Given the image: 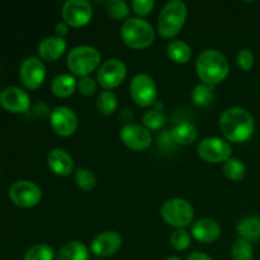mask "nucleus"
Here are the masks:
<instances>
[{
  "label": "nucleus",
  "mask_w": 260,
  "mask_h": 260,
  "mask_svg": "<svg viewBox=\"0 0 260 260\" xmlns=\"http://www.w3.org/2000/svg\"><path fill=\"white\" fill-rule=\"evenodd\" d=\"M218 127L226 141L244 144L253 137L255 123L250 112L241 107H230L220 116Z\"/></svg>",
  "instance_id": "f257e3e1"
},
{
  "label": "nucleus",
  "mask_w": 260,
  "mask_h": 260,
  "mask_svg": "<svg viewBox=\"0 0 260 260\" xmlns=\"http://www.w3.org/2000/svg\"><path fill=\"white\" fill-rule=\"evenodd\" d=\"M196 71L201 83L215 86L222 83L230 73L228 57L216 48H207L198 55Z\"/></svg>",
  "instance_id": "f03ea898"
},
{
  "label": "nucleus",
  "mask_w": 260,
  "mask_h": 260,
  "mask_svg": "<svg viewBox=\"0 0 260 260\" xmlns=\"http://www.w3.org/2000/svg\"><path fill=\"white\" fill-rule=\"evenodd\" d=\"M188 18L187 4L182 0H172L168 2L160 10L157 19V33L160 37L174 38L184 27Z\"/></svg>",
  "instance_id": "7ed1b4c3"
},
{
  "label": "nucleus",
  "mask_w": 260,
  "mask_h": 260,
  "mask_svg": "<svg viewBox=\"0 0 260 260\" xmlns=\"http://www.w3.org/2000/svg\"><path fill=\"white\" fill-rule=\"evenodd\" d=\"M121 38L132 50H145L155 41V29L147 20L139 17H129L122 23Z\"/></svg>",
  "instance_id": "20e7f679"
},
{
  "label": "nucleus",
  "mask_w": 260,
  "mask_h": 260,
  "mask_svg": "<svg viewBox=\"0 0 260 260\" xmlns=\"http://www.w3.org/2000/svg\"><path fill=\"white\" fill-rule=\"evenodd\" d=\"M102 53L98 48L90 45H79L71 48L66 57L69 71L76 76H90L102 65Z\"/></svg>",
  "instance_id": "39448f33"
},
{
  "label": "nucleus",
  "mask_w": 260,
  "mask_h": 260,
  "mask_svg": "<svg viewBox=\"0 0 260 260\" xmlns=\"http://www.w3.org/2000/svg\"><path fill=\"white\" fill-rule=\"evenodd\" d=\"M160 216L165 223L177 229H185L194 220V210L187 200L170 198L165 201L160 210Z\"/></svg>",
  "instance_id": "423d86ee"
},
{
  "label": "nucleus",
  "mask_w": 260,
  "mask_h": 260,
  "mask_svg": "<svg viewBox=\"0 0 260 260\" xmlns=\"http://www.w3.org/2000/svg\"><path fill=\"white\" fill-rule=\"evenodd\" d=\"M129 94L137 106L142 108L154 107L157 102V86L149 74L140 73L129 83Z\"/></svg>",
  "instance_id": "0eeeda50"
},
{
  "label": "nucleus",
  "mask_w": 260,
  "mask_h": 260,
  "mask_svg": "<svg viewBox=\"0 0 260 260\" xmlns=\"http://www.w3.org/2000/svg\"><path fill=\"white\" fill-rule=\"evenodd\" d=\"M127 76V65L121 58H108L103 61L96 70V83L104 90H112L124 81Z\"/></svg>",
  "instance_id": "6e6552de"
},
{
  "label": "nucleus",
  "mask_w": 260,
  "mask_h": 260,
  "mask_svg": "<svg viewBox=\"0 0 260 260\" xmlns=\"http://www.w3.org/2000/svg\"><path fill=\"white\" fill-rule=\"evenodd\" d=\"M198 156L206 162L217 164L225 162L233 156V147L230 142L221 137H206L197 146Z\"/></svg>",
  "instance_id": "1a4fd4ad"
},
{
  "label": "nucleus",
  "mask_w": 260,
  "mask_h": 260,
  "mask_svg": "<svg viewBox=\"0 0 260 260\" xmlns=\"http://www.w3.org/2000/svg\"><path fill=\"white\" fill-rule=\"evenodd\" d=\"M9 197L18 207L32 208L42 200V190L30 180H18L10 185Z\"/></svg>",
  "instance_id": "9d476101"
},
{
  "label": "nucleus",
  "mask_w": 260,
  "mask_h": 260,
  "mask_svg": "<svg viewBox=\"0 0 260 260\" xmlns=\"http://www.w3.org/2000/svg\"><path fill=\"white\" fill-rule=\"evenodd\" d=\"M61 15L69 27H85L93 18V7L86 0H68L62 5Z\"/></svg>",
  "instance_id": "9b49d317"
},
{
  "label": "nucleus",
  "mask_w": 260,
  "mask_h": 260,
  "mask_svg": "<svg viewBox=\"0 0 260 260\" xmlns=\"http://www.w3.org/2000/svg\"><path fill=\"white\" fill-rule=\"evenodd\" d=\"M119 137L132 151H145L152 144V134L144 124L126 123L119 129Z\"/></svg>",
  "instance_id": "f8f14e48"
},
{
  "label": "nucleus",
  "mask_w": 260,
  "mask_h": 260,
  "mask_svg": "<svg viewBox=\"0 0 260 260\" xmlns=\"http://www.w3.org/2000/svg\"><path fill=\"white\" fill-rule=\"evenodd\" d=\"M19 78L23 85L29 90L42 86L46 79V66L40 57L29 56L22 61L19 66Z\"/></svg>",
  "instance_id": "ddd939ff"
},
{
  "label": "nucleus",
  "mask_w": 260,
  "mask_h": 260,
  "mask_svg": "<svg viewBox=\"0 0 260 260\" xmlns=\"http://www.w3.org/2000/svg\"><path fill=\"white\" fill-rule=\"evenodd\" d=\"M50 124L56 135L61 137H69L73 136L78 129L79 119L70 107L58 106L51 111Z\"/></svg>",
  "instance_id": "4468645a"
},
{
  "label": "nucleus",
  "mask_w": 260,
  "mask_h": 260,
  "mask_svg": "<svg viewBox=\"0 0 260 260\" xmlns=\"http://www.w3.org/2000/svg\"><path fill=\"white\" fill-rule=\"evenodd\" d=\"M0 106L10 113H24L30 107V96L19 86H7L0 91Z\"/></svg>",
  "instance_id": "2eb2a0df"
},
{
  "label": "nucleus",
  "mask_w": 260,
  "mask_h": 260,
  "mask_svg": "<svg viewBox=\"0 0 260 260\" xmlns=\"http://www.w3.org/2000/svg\"><path fill=\"white\" fill-rule=\"evenodd\" d=\"M122 236L117 231H104L91 240L90 251L96 258L112 256L121 249Z\"/></svg>",
  "instance_id": "dca6fc26"
},
{
  "label": "nucleus",
  "mask_w": 260,
  "mask_h": 260,
  "mask_svg": "<svg viewBox=\"0 0 260 260\" xmlns=\"http://www.w3.org/2000/svg\"><path fill=\"white\" fill-rule=\"evenodd\" d=\"M47 167L58 177H69L74 172V159L66 150L56 147L47 154Z\"/></svg>",
  "instance_id": "f3484780"
},
{
  "label": "nucleus",
  "mask_w": 260,
  "mask_h": 260,
  "mask_svg": "<svg viewBox=\"0 0 260 260\" xmlns=\"http://www.w3.org/2000/svg\"><path fill=\"white\" fill-rule=\"evenodd\" d=\"M192 238L198 243L211 244L217 240L221 235V226L212 218H200L192 225Z\"/></svg>",
  "instance_id": "a211bd4d"
},
{
  "label": "nucleus",
  "mask_w": 260,
  "mask_h": 260,
  "mask_svg": "<svg viewBox=\"0 0 260 260\" xmlns=\"http://www.w3.org/2000/svg\"><path fill=\"white\" fill-rule=\"evenodd\" d=\"M68 48L65 38L57 37V36H48L43 38L38 45V55L40 58L47 62H55L61 56L65 53Z\"/></svg>",
  "instance_id": "6ab92c4d"
},
{
  "label": "nucleus",
  "mask_w": 260,
  "mask_h": 260,
  "mask_svg": "<svg viewBox=\"0 0 260 260\" xmlns=\"http://www.w3.org/2000/svg\"><path fill=\"white\" fill-rule=\"evenodd\" d=\"M78 89V81L71 74H60L51 81V91L57 98H69Z\"/></svg>",
  "instance_id": "aec40b11"
},
{
  "label": "nucleus",
  "mask_w": 260,
  "mask_h": 260,
  "mask_svg": "<svg viewBox=\"0 0 260 260\" xmlns=\"http://www.w3.org/2000/svg\"><path fill=\"white\" fill-rule=\"evenodd\" d=\"M90 249L78 240L63 244L57 253V260H89Z\"/></svg>",
  "instance_id": "412c9836"
},
{
  "label": "nucleus",
  "mask_w": 260,
  "mask_h": 260,
  "mask_svg": "<svg viewBox=\"0 0 260 260\" xmlns=\"http://www.w3.org/2000/svg\"><path fill=\"white\" fill-rule=\"evenodd\" d=\"M169 132L175 145L188 146V145H192L193 142H196V140L198 139L197 127L193 123H188V122L177 124Z\"/></svg>",
  "instance_id": "4be33fe9"
},
{
  "label": "nucleus",
  "mask_w": 260,
  "mask_h": 260,
  "mask_svg": "<svg viewBox=\"0 0 260 260\" xmlns=\"http://www.w3.org/2000/svg\"><path fill=\"white\" fill-rule=\"evenodd\" d=\"M167 55L173 62L178 65H184L189 62L192 58V47L185 41H172L167 46Z\"/></svg>",
  "instance_id": "5701e85b"
},
{
  "label": "nucleus",
  "mask_w": 260,
  "mask_h": 260,
  "mask_svg": "<svg viewBox=\"0 0 260 260\" xmlns=\"http://www.w3.org/2000/svg\"><path fill=\"white\" fill-rule=\"evenodd\" d=\"M240 239H245L248 241H255L260 239V217L258 216H246L243 220L239 221L236 226Z\"/></svg>",
  "instance_id": "b1692460"
},
{
  "label": "nucleus",
  "mask_w": 260,
  "mask_h": 260,
  "mask_svg": "<svg viewBox=\"0 0 260 260\" xmlns=\"http://www.w3.org/2000/svg\"><path fill=\"white\" fill-rule=\"evenodd\" d=\"M192 101L198 107H208L215 101V86L207 84H198L192 91Z\"/></svg>",
  "instance_id": "393cba45"
},
{
  "label": "nucleus",
  "mask_w": 260,
  "mask_h": 260,
  "mask_svg": "<svg viewBox=\"0 0 260 260\" xmlns=\"http://www.w3.org/2000/svg\"><path fill=\"white\" fill-rule=\"evenodd\" d=\"M222 172L228 179L238 182V180H241L245 177L246 167L245 164H244L243 160L231 156L230 159L226 160V161L223 162Z\"/></svg>",
  "instance_id": "a878e982"
},
{
  "label": "nucleus",
  "mask_w": 260,
  "mask_h": 260,
  "mask_svg": "<svg viewBox=\"0 0 260 260\" xmlns=\"http://www.w3.org/2000/svg\"><path fill=\"white\" fill-rule=\"evenodd\" d=\"M118 108V99L112 90H103L96 98V109L104 116H111Z\"/></svg>",
  "instance_id": "bb28decb"
},
{
  "label": "nucleus",
  "mask_w": 260,
  "mask_h": 260,
  "mask_svg": "<svg viewBox=\"0 0 260 260\" xmlns=\"http://www.w3.org/2000/svg\"><path fill=\"white\" fill-rule=\"evenodd\" d=\"M106 12L112 19L121 20L129 18V12L131 8L129 4L124 0H108L106 3Z\"/></svg>",
  "instance_id": "cd10ccee"
},
{
  "label": "nucleus",
  "mask_w": 260,
  "mask_h": 260,
  "mask_svg": "<svg viewBox=\"0 0 260 260\" xmlns=\"http://www.w3.org/2000/svg\"><path fill=\"white\" fill-rule=\"evenodd\" d=\"M231 258L233 260H253L254 248L250 241L239 238L231 246Z\"/></svg>",
  "instance_id": "c85d7f7f"
},
{
  "label": "nucleus",
  "mask_w": 260,
  "mask_h": 260,
  "mask_svg": "<svg viewBox=\"0 0 260 260\" xmlns=\"http://www.w3.org/2000/svg\"><path fill=\"white\" fill-rule=\"evenodd\" d=\"M55 250L47 244H36L30 246L24 254L23 260H53Z\"/></svg>",
  "instance_id": "c756f323"
},
{
  "label": "nucleus",
  "mask_w": 260,
  "mask_h": 260,
  "mask_svg": "<svg viewBox=\"0 0 260 260\" xmlns=\"http://www.w3.org/2000/svg\"><path fill=\"white\" fill-rule=\"evenodd\" d=\"M167 122V117L162 113V111L151 108L146 111L142 116V124L150 131H157L161 128Z\"/></svg>",
  "instance_id": "7c9ffc66"
},
{
  "label": "nucleus",
  "mask_w": 260,
  "mask_h": 260,
  "mask_svg": "<svg viewBox=\"0 0 260 260\" xmlns=\"http://www.w3.org/2000/svg\"><path fill=\"white\" fill-rule=\"evenodd\" d=\"M75 183L84 192H90L96 185V177L90 169L79 168L75 170Z\"/></svg>",
  "instance_id": "2f4dec72"
},
{
  "label": "nucleus",
  "mask_w": 260,
  "mask_h": 260,
  "mask_svg": "<svg viewBox=\"0 0 260 260\" xmlns=\"http://www.w3.org/2000/svg\"><path fill=\"white\" fill-rule=\"evenodd\" d=\"M192 235L185 229H177L170 235V244L177 251H184L190 246Z\"/></svg>",
  "instance_id": "473e14b6"
},
{
  "label": "nucleus",
  "mask_w": 260,
  "mask_h": 260,
  "mask_svg": "<svg viewBox=\"0 0 260 260\" xmlns=\"http://www.w3.org/2000/svg\"><path fill=\"white\" fill-rule=\"evenodd\" d=\"M236 61H238V65L240 66L241 70L244 71H250L254 66V61H255V57H254V53L250 48L244 47L241 48L238 52V56H236Z\"/></svg>",
  "instance_id": "72a5a7b5"
},
{
  "label": "nucleus",
  "mask_w": 260,
  "mask_h": 260,
  "mask_svg": "<svg viewBox=\"0 0 260 260\" xmlns=\"http://www.w3.org/2000/svg\"><path fill=\"white\" fill-rule=\"evenodd\" d=\"M131 8L139 18L146 17L154 10L155 2L154 0H134L131 3Z\"/></svg>",
  "instance_id": "f704fd0d"
},
{
  "label": "nucleus",
  "mask_w": 260,
  "mask_h": 260,
  "mask_svg": "<svg viewBox=\"0 0 260 260\" xmlns=\"http://www.w3.org/2000/svg\"><path fill=\"white\" fill-rule=\"evenodd\" d=\"M78 90L81 95L91 96L96 91V81L91 76H84L78 81Z\"/></svg>",
  "instance_id": "c9c22d12"
},
{
  "label": "nucleus",
  "mask_w": 260,
  "mask_h": 260,
  "mask_svg": "<svg viewBox=\"0 0 260 260\" xmlns=\"http://www.w3.org/2000/svg\"><path fill=\"white\" fill-rule=\"evenodd\" d=\"M69 33V25L65 22H58L55 24V36L57 37L63 38L65 36H68Z\"/></svg>",
  "instance_id": "e433bc0d"
},
{
  "label": "nucleus",
  "mask_w": 260,
  "mask_h": 260,
  "mask_svg": "<svg viewBox=\"0 0 260 260\" xmlns=\"http://www.w3.org/2000/svg\"><path fill=\"white\" fill-rule=\"evenodd\" d=\"M185 260H213L208 254L202 253V251H194V253L189 254Z\"/></svg>",
  "instance_id": "4c0bfd02"
},
{
  "label": "nucleus",
  "mask_w": 260,
  "mask_h": 260,
  "mask_svg": "<svg viewBox=\"0 0 260 260\" xmlns=\"http://www.w3.org/2000/svg\"><path fill=\"white\" fill-rule=\"evenodd\" d=\"M121 118L124 122H127V123H129L132 121V118H134V113H132V111L129 108H123L121 112Z\"/></svg>",
  "instance_id": "58836bf2"
},
{
  "label": "nucleus",
  "mask_w": 260,
  "mask_h": 260,
  "mask_svg": "<svg viewBox=\"0 0 260 260\" xmlns=\"http://www.w3.org/2000/svg\"><path fill=\"white\" fill-rule=\"evenodd\" d=\"M165 260H182V258H179V256H169V258H167Z\"/></svg>",
  "instance_id": "ea45409f"
},
{
  "label": "nucleus",
  "mask_w": 260,
  "mask_h": 260,
  "mask_svg": "<svg viewBox=\"0 0 260 260\" xmlns=\"http://www.w3.org/2000/svg\"><path fill=\"white\" fill-rule=\"evenodd\" d=\"M89 260H101V259H98V258H90Z\"/></svg>",
  "instance_id": "a19ab883"
}]
</instances>
